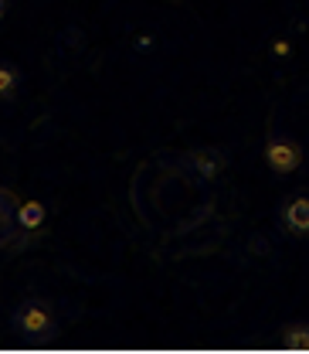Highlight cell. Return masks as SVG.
<instances>
[{
  "label": "cell",
  "mask_w": 309,
  "mask_h": 354,
  "mask_svg": "<svg viewBox=\"0 0 309 354\" xmlns=\"http://www.w3.org/2000/svg\"><path fill=\"white\" fill-rule=\"evenodd\" d=\"M208 184L211 180L190 167L187 153L157 150L136 167L130 180L132 212L146 232H153L167 245H180L215 221L218 201Z\"/></svg>",
  "instance_id": "1"
},
{
  "label": "cell",
  "mask_w": 309,
  "mask_h": 354,
  "mask_svg": "<svg viewBox=\"0 0 309 354\" xmlns=\"http://www.w3.org/2000/svg\"><path fill=\"white\" fill-rule=\"evenodd\" d=\"M17 194L10 187H0V249H21L28 245V235L17 221Z\"/></svg>",
  "instance_id": "2"
},
{
  "label": "cell",
  "mask_w": 309,
  "mask_h": 354,
  "mask_svg": "<svg viewBox=\"0 0 309 354\" xmlns=\"http://www.w3.org/2000/svg\"><path fill=\"white\" fill-rule=\"evenodd\" d=\"M265 164L275 171V174H292L299 164H303V150L299 143H292L289 136H275L265 143Z\"/></svg>",
  "instance_id": "3"
},
{
  "label": "cell",
  "mask_w": 309,
  "mask_h": 354,
  "mask_svg": "<svg viewBox=\"0 0 309 354\" xmlns=\"http://www.w3.org/2000/svg\"><path fill=\"white\" fill-rule=\"evenodd\" d=\"M14 324H17L24 334L38 337V334H48V330L54 327V310L48 307L44 300H28V304H21V307H17Z\"/></svg>",
  "instance_id": "4"
},
{
  "label": "cell",
  "mask_w": 309,
  "mask_h": 354,
  "mask_svg": "<svg viewBox=\"0 0 309 354\" xmlns=\"http://www.w3.org/2000/svg\"><path fill=\"white\" fill-rule=\"evenodd\" d=\"M187 160H190V167L204 177V180H215V177L228 167V157H224V150H218V147H201V150H190V153H187Z\"/></svg>",
  "instance_id": "5"
},
{
  "label": "cell",
  "mask_w": 309,
  "mask_h": 354,
  "mask_svg": "<svg viewBox=\"0 0 309 354\" xmlns=\"http://www.w3.org/2000/svg\"><path fill=\"white\" fill-rule=\"evenodd\" d=\"M282 221L292 235H309V198L296 194L282 205Z\"/></svg>",
  "instance_id": "6"
},
{
  "label": "cell",
  "mask_w": 309,
  "mask_h": 354,
  "mask_svg": "<svg viewBox=\"0 0 309 354\" xmlns=\"http://www.w3.org/2000/svg\"><path fill=\"white\" fill-rule=\"evenodd\" d=\"M17 221L24 232H38L44 225V205L41 201H21L17 205Z\"/></svg>",
  "instance_id": "7"
},
{
  "label": "cell",
  "mask_w": 309,
  "mask_h": 354,
  "mask_svg": "<svg viewBox=\"0 0 309 354\" xmlns=\"http://www.w3.org/2000/svg\"><path fill=\"white\" fill-rule=\"evenodd\" d=\"M21 88V68L10 62H0V99H10Z\"/></svg>",
  "instance_id": "8"
},
{
  "label": "cell",
  "mask_w": 309,
  "mask_h": 354,
  "mask_svg": "<svg viewBox=\"0 0 309 354\" xmlns=\"http://www.w3.org/2000/svg\"><path fill=\"white\" fill-rule=\"evenodd\" d=\"M286 344H292V348H309V324H296V327L289 330Z\"/></svg>",
  "instance_id": "9"
},
{
  "label": "cell",
  "mask_w": 309,
  "mask_h": 354,
  "mask_svg": "<svg viewBox=\"0 0 309 354\" xmlns=\"http://www.w3.org/2000/svg\"><path fill=\"white\" fill-rule=\"evenodd\" d=\"M7 3H10V0H0V21L7 17Z\"/></svg>",
  "instance_id": "10"
}]
</instances>
